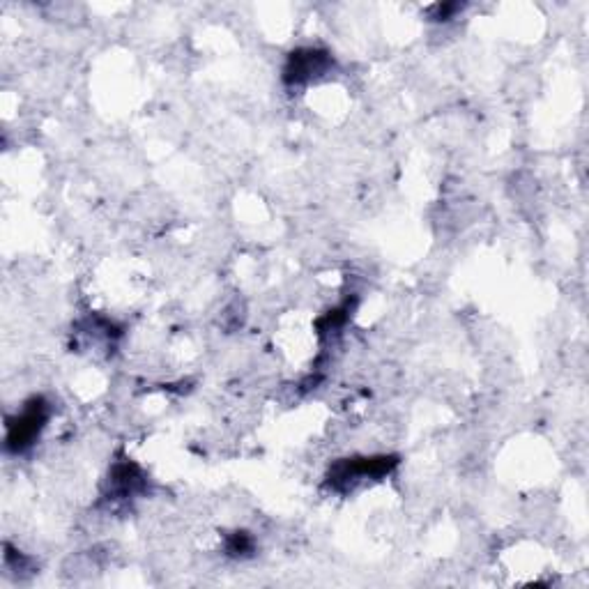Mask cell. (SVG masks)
Returning a JSON list of instances; mask_svg holds the SVG:
<instances>
[{"instance_id": "cell-4", "label": "cell", "mask_w": 589, "mask_h": 589, "mask_svg": "<svg viewBox=\"0 0 589 589\" xmlns=\"http://www.w3.org/2000/svg\"><path fill=\"white\" fill-rule=\"evenodd\" d=\"M143 474L134 463H118L111 472V486L113 491L122 497H129L141 488Z\"/></svg>"}, {"instance_id": "cell-3", "label": "cell", "mask_w": 589, "mask_h": 589, "mask_svg": "<svg viewBox=\"0 0 589 589\" xmlns=\"http://www.w3.org/2000/svg\"><path fill=\"white\" fill-rule=\"evenodd\" d=\"M332 67V56L320 49H300L288 58L283 79L288 83H307L313 76L325 74Z\"/></svg>"}, {"instance_id": "cell-2", "label": "cell", "mask_w": 589, "mask_h": 589, "mask_svg": "<svg viewBox=\"0 0 589 589\" xmlns=\"http://www.w3.org/2000/svg\"><path fill=\"white\" fill-rule=\"evenodd\" d=\"M399 463L394 456H373V458H353V461H341L334 465L332 470V484H346V481L357 479H373L382 477L394 465Z\"/></svg>"}, {"instance_id": "cell-5", "label": "cell", "mask_w": 589, "mask_h": 589, "mask_svg": "<svg viewBox=\"0 0 589 589\" xmlns=\"http://www.w3.org/2000/svg\"><path fill=\"white\" fill-rule=\"evenodd\" d=\"M228 550H231L233 555H244L247 550H251V539L244 532H237L231 541V546H228Z\"/></svg>"}, {"instance_id": "cell-1", "label": "cell", "mask_w": 589, "mask_h": 589, "mask_svg": "<svg viewBox=\"0 0 589 589\" xmlns=\"http://www.w3.org/2000/svg\"><path fill=\"white\" fill-rule=\"evenodd\" d=\"M49 419V405L42 396H35L26 403V408L21 410L17 419H10L7 424V447L12 451H24L37 440V435L42 433L44 424Z\"/></svg>"}]
</instances>
